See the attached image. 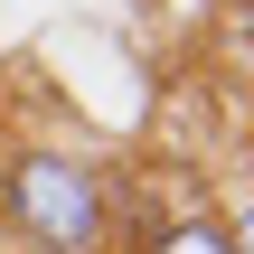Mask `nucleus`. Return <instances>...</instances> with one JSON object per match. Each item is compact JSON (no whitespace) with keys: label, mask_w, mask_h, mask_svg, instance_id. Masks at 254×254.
I'll return each instance as SVG.
<instances>
[{"label":"nucleus","mask_w":254,"mask_h":254,"mask_svg":"<svg viewBox=\"0 0 254 254\" xmlns=\"http://www.w3.org/2000/svg\"><path fill=\"white\" fill-rule=\"evenodd\" d=\"M0 217L38 254H94L104 245V179L75 151H9L0 160Z\"/></svg>","instance_id":"obj_1"},{"label":"nucleus","mask_w":254,"mask_h":254,"mask_svg":"<svg viewBox=\"0 0 254 254\" xmlns=\"http://www.w3.org/2000/svg\"><path fill=\"white\" fill-rule=\"evenodd\" d=\"M151 254H236L226 245V226H207V217H179V226H160Z\"/></svg>","instance_id":"obj_2"},{"label":"nucleus","mask_w":254,"mask_h":254,"mask_svg":"<svg viewBox=\"0 0 254 254\" xmlns=\"http://www.w3.org/2000/svg\"><path fill=\"white\" fill-rule=\"evenodd\" d=\"M226 245H236V254H254V207H245V226H226Z\"/></svg>","instance_id":"obj_3"}]
</instances>
